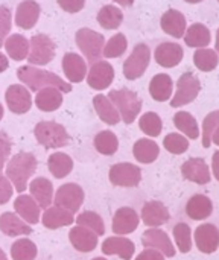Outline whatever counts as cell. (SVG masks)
<instances>
[{
  "label": "cell",
  "instance_id": "6da1fadb",
  "mask_svg": "<svg viewBox=\"0 0 219 260\" xmlns=\"http://www.w3.org/2000/svg\"><path fill=\"white\" fill-rule=\"evenodd\" d=\"M17 78L21 84H24L30 91H40L47 87H55L61 90L62 93L72 91V84L69 81H64L61 76H58L53 72L38 69L37 66H23L17 70Z\"/></svg>",
  "mask_w": 219,
  "mask_h": 260
},
{
  "label": "cell",
  "instance_id": "7a4b0ae2",
  "mask_svg": "<svg viewBox=\"0 0 219 260\" xmlns=\"http://www.w3.org/2000/svg\"><path fill=\"white\" fill-rule=\"evenodd\" d=\"M38 166L37 157L32 152H18L9 158L5 168V175L12 183L18 193H23L29 187V180L35 174Z\"/></svg>",
  "mask_w": 219,
  "mask_h": 260
},
{
  "label": "cell",
  "instance_id": "3957f363",
  "mask_svg": "<svg viewBox=\"0 0 219 260\" xmlns=\"http://www.w3.org/2000/svg\"><path fill=\"white\" fill-rule=\"evenodd\" d=\"M34 136L37 142L46 149H59L70 143V136L67 129L56 122L43 120L34 128Z\"/></svg>",
  "mask_w": 219,
  "mask_h": 260
},
{
  "label": "cell",
  "instance_id": "277c9868",
  "mask_svg": "<svg viewBox=\"0 0 219 260\" xmlns=\"http://www.w3.org/2000/svg\"><path fill=\"white\" fill-rule=\"evenodd\" d=\"M110 101L114 104V107L117 108L122 120L130 125L133 123L140 111H142V99L139 98V94L130 88H119V90H111L108 94Z\"/></svg>",
  "mask_w": 219,
  "mask_h": 260
},
{
  "label": "cell",
  "instance_id": "5b68a950",
  "mask_svg": "<svg viewBox=\"0 0 219 260\" xmlns=\"http://www.w3.org/2000/svg\"><path fill=\"white\" fill-rule=\"evenodd\" d=\"M76 46L79 47L81 53L88 59L91 64L98 62L104 56V47H105V37L90 27H81L75 34Z\"/></svg>",
  "mask_w": 219,
  "mask_h": 260
},
{
  "label": "cell",
  "instance_id": "8992f818",
  "mask_svg": "<svg viewBox=\"0 0 219 260\" xmlns=\"http://www.w3.org/2000/svg\"><path fill=\"white\" fill-rule=\"evenodd\" d=\"M200 91H201L200 78L192 72H186L178 78L177 85H175V93L169 104L172 108H180V107L189 105L198 98Z\"/></svg>",
  "mask_w": 219,
  "mask_h": 260
},
{
  "label": "cell",
  "instance_id": "52a82bcc",
  "mask_svg": "<svg viewBox=\"0 0 219 260\" xmlns=\"http://www.w3.org/2000/svg\"><path fill=\"white\" fill-rule=\"evenodd\" d=\"M151 62V50L145 43H139L131 50L130 56L123 62V76L128 81H136L142 78L149 67Z\"/></svg>",
  "mask_w": 219,
  "mask_h": 260
},
{
  "label": "cell",
  "instance_id": "ba28073f",
  "mask_svg": "<svg viewBox=\"0 0 219 260\" xmlns=\"http://www.w3.org/2000/svg\"><path fill=\"white\" fill-rule=\"evenodd\" d=\"M30 49H29V56L27 61L30 66H46L49 64L56 53V44L53 40L46 35V34H37L30 40Z\"/></svg>",
  "mask_w": 219,
  "mask_h": 260
},
{
  "label": "cell",
  "instance_id": "9c48e42d",
  "mask_svg": "<svg viewBox=\"0 0 219 260\" xmlns=\"http://www.w3.org/2000/svg\"><path fill=\"white\" fill-rule=\"evenodd\" d=\"M108 180L116 187H136L142 181V171L133 163H116L110 168Z\"/></svg>",
  "mask_w": 219,
  "mask_h": 260
},
{
  "label": "cell",
  "instance_id": "30bf717a",
  "mask_svg": "<svg viewBox=\"0 0 219 260\" xmlns=\"http://www.w3.org/2000/svg\"><path fill=\"white\" fill-rule=\"evenodd\" d=\"M84 200H85V193H84V190H82V187L79 184L66 183L56 190L55 198H53V204L56 207L66 209V210H69V212H72L75 215L76 212H79Z\"/></svg>",
  "mask_w": 219,
  "mask_h": 260
},
{
  "label": "cell",
  "instance_id": "8fae6325",
  "mask_svg": "<svg viewBox=\"0 0 219 260\" xmlns=\"http://www.w3.org/2000/svg\"><path fill=\"white\" fill-rule=\"evenodd\" d=\"M114 81V67L105 61L101 59L98 62H93L88 73H87V84L90 88L102 91L107 90Z\"/></svg>",
  "mask_w": 219,
  "mask_h": 260
},
{
  "label": "cell",
  "instance_id": "7c38bea8",
  "mask_svg": "<svg viewBox=\"0 0 219 260\" xmlns=\"http://www.w3.org/2000/svg\"><path fill=\"white\" fill-rule=\"evenodd\" d=\"M5 101L11 113L14 114H24L32 107V96L30 90L21 84H12L8 87L5 93Z\"/></svg>",
  "mask_w": 219,
  "mask_h": 260
},
{
  "label": "cell",
  "instance_id": "4fadbf2b",
  "mask_svg": "<svg viewBox=\"0 0 219 260\" xmlns=\"http://www.w3.org/2000/svg\"><path fill=\"white\" fill-rule=\"evenodd\" d=\"M183 58H184V50L178 43L163 41L154 50V59L163 69H174L180 66Z\"/></svg>",
  "mask_w": 219,
  "mask_h": 260
},
{
  "label": "cell",
  "instance_id": "5bb4252c",
  "mask_svg": "<svg viewBox=\"0 0 219 260\" xmlns=\"http://www.w3.org/2000/svg\"><path fill=\"white\" fill-rule=\"evenodd\" d=\"M181 175L184 180L192 181L200 186L209 184L212 180L210 169H209L206 160L200 158V157H192V158L186 160L181 166Z\"/></svg>",
  "mask_w": 219,
  "mask_h": 260
},
{
  "label": "cell",
  "instance_id": "9a60e30c",
  "mask_svg": "<svg viewBox=\"0 0 219 260\" xmlns=\"http://www.w3.org/2000/svg\"><path fill=\"white\" fill-rule=\"evenodd\" d=\"M142 245L145 248L159 250L166 257H174L175 253H177V250H175L171 238L168 236V233L160 230V229H149V230H146L142 235Z\"/></svg>",
  "mask_w": 219,
  "mask_h": 260
},
{
  "label": "cell",
  "instance_id": "2e32d148",
  "mask_svg": "<svg viewBox=\"0 0 219 260\" xmlns=\"http://www.w3.org/2000/svg\"><path fill=\"white\" fill-rule=\"evenodd\" d=\"M140 224V216L131 207H120L113 216V233L117 236H125L134 233Z\"/></svg>",
  "mask_w": 219,
  "mask_h": 260
},
{
  "label": "cell",
  "instance_id": "e0dca14e",
  "mask_svg": "<svg viewBox=\"0 0 219 260\" xmlns=\"http://www.w3.org/2000/svg\"><path fill=\"white\" fill-rule=\"evenodd\" d=\"M140 219L143 221L145 225L151 229H159L171 219V213L162 201L152 200L143 204Z\"/></svg>",
  "mask_w": 219,
  "mask_h": 260
},
{
  "label": "cell",
  "instance_id": "ac0fdd59",
  "mask_svg": "<svg viewBox=\"0 0 219 260\" xmlns=\"http://www.w3.org/2000/svg\"><path fill=\"white\" fill-rule=\"evenodd\" d=\"M62 72L70 84H78L87 78L88 69L85 59L79 53L67 52L62 56Z\"/></svg>",
  "mask_w": 219,
  "mask_h": 260
},
{
  "label": "cell",
  "instance_id": "d6986e66",
  "mask_svg": "<svg viewBox=\"0 0 219 260\" xmlns=\"http://www.w3.org/2000/svg\"><path fill=\"white\" fill-rule=\"evenodd\" d=\"M195 245L204 254H212L219 248V229L213 224H201L195 230Z\"/></svg>",
  "mask_w": 219,
  "mask_h": 260
},
{
  "label": "cell",
  "instance_id": "ffe728a7",
  "mask_svg": "<svg viewBox=\"0 0 219 260\" xmlns=\"http://www.w3.org/2000/svg\"><path fill=\"white\" fill-rule=\"evenodd\" d=\"M160 27L172 38H183L187 29V20L178 9H168L160 18Z\"/></svg>",
  "mask_w": 219,
  "mask_h": 260
},
{
  "label": "cell",
  "instance_id": "44dd1931",
  "mask_svg": "<svg viewBox=\"0 0 219 260\" xmlns=\"http://www.w3.org/2000/svg\"><path fill=\"white\" fill-rule=\"evenodd\" d=\"M105 256H119L122 260H131L136 251V245L131 239L123 236H111L101 245Z\"/></svg>",
  "mask_w": 219,
  "mask_h": 260
},
{
  "label": "cell",
  "instance_id": "7402d4cb",
  "mask_svg": "<svg viewBox=\"0 0 219 260\" xmlns=\"http://www.w3.org/2000/svg\"><path fill=\"white\" fill-rule=\"evenodd\" d=\"M98 239L99 236L95 232L82 225H75L69 232V241L72 247L79 253H91L98 247Z\"/></svg>",
  "mask_w": 219,
  "mask_h": 260
},
{
  "label": "cell",
  "instance_id": "603a6c76",
  "mask_svg": "<svg viewBox=\"0 0 219 260\" xmlns=\"http://www.w3.org/2000/svg\"><path fill=\"white\" fill-rule=\"evenodd\" d=\"M41 207L37 204V201L27 195V193H20L15 200H14V212L29 225L38 224V221L41 219Z\"/></svg>",
  "mask_w": 219,
  "mask_h": 260
},
{
  "label": "cell",
  "instance_id": "cb8c5ba5",
  "mask_svg": "<svg viewBox=\"0 0 219 260\" xmlns=\"http://www.w3.org/2000/svg\"><path fill=\"white\" fill-rule=\"evenodd\" d=\"M29 192H30L29 195L37 201V204L43 210L52 207L55 193H53V186L47 178L37 177L32 181H29Z\"/></svg>",
  "mask_w": 219,
  "mask_h": 260
},
{
  "label": "cell",
  "instance_id": "d4e9b609",
  "mask_svg": "<svg viewBox=\"0 0 219 260\" xmlns=\"http://www.w3.org/2000/svg\"><path fill=\"white\" fill-rule=\"evenodd\" d=\"M0 232L9 238H18L30 235L32 227L24 222L15 212H5L0 215Z\"/></svg>",
  "mask_w": 219,
  "mask_h": 260
},
{
  "label": "cell",
  "instance_id": "484cf974",
  "mask_svg": "<svg viewBox=\"0 0 219 260\" xmlns=\"http://www.w3.org/2000/svg\"><path fill=\"white\" fill-rule=\"evenodd\" d=\"M40 12H41V8L35 0H23L15 9L14 21L20 29H24V30L32 29L40 18Z\"/></svg>",
  "mask_w": 219,
  "mask_h": 260
},
{
  "label": "cell",
  "instance_id": "4316f807",
  "mask_svg": "<svg viewBox=\"0 0 219 260\" xmlns=\"http://www.w3.org/2000/svg\"><path fill=\"white\" fill-rule=\"evenodd\" d=\"M149 94L157 102H168L174 96V81L168 73L154 75L149 82Z\"/></svg>",
  "mask_w": 219,
  "mask_h": 260
},
{
  "label": "cell",
  "instance_id": "83f0119b",
  "mask_svg": "<svg viewBox=\"0 0 219 260\" xmlns=\"http://www.w3.org/2000/svg\"><path fill=\"white\" fill-rule=\"evenodd\" d=\"M186 213L194 221H204L213 213V203L209 197L197 193L186 204Z\"/></svg>",
  "mask_w": 219,
  "mask_h": 260
},
{
  "label": "cell",
  "instance_id": "f1b7e54d",
  "mask_svg": "<svg viewBox=\"0 0 219 260\" xmlns=\"http://www.w3.org/2000/svg\"><path fill=\"white\" fill-rule=\"evenodd\" d=\"M73 221H75V218H73L72 212H69L66 209H61V207H56V206L46 209L43 216H41V224L49 230L69 227V225L73 224Z\"/></svg>",
  "mask_w": 219,
  "mask_h": 260
},
{
  "label": "cell",
  "instance_id": "f546056e",
  "mask_svg": "<svg viewBox=\"0 0 219 260\" xmlns=\"http://www.w3.org/2000/svg\"><path fill=\"white\" fill-rule=\"evenodd\" d=\"M183 38H184V43L187 47L203 49V47H209V44L212 43V32L206 24L194 23V24L187 26Z\"/></svg>",
  "mask_w": 219,
  "mask_h": 260
},
{
  "label": "cell",
  "instance_id": "4dcf8cb0",
  "mask_svg": "<svg viewBox=\"0 0 219 260\" xmlns=\"http://www.w3.org/2000/svg\"><path fill=\"white\" fill-rule=\"evenodd\" d=\"M62 91L55 88V87H47V88H43L40 91H37V96H35V105L38 110L44 111V113H52V111H56L62 102H64V98H62Z\"/></svg>",
  "mask_w": 219,
  "mask_h": 260
},
{
  "label": "cell",
  "instance_id": "1f68e13d",
  "mask_svg": "<svg viewBox=\"0 0 219 260\" xmlns=\"http://www.w3.org/2000/svg\"><path fill=\"white\" fill-rule=\"evenodd\" d=\"M93 107H95V111L99 116V119L107 125H117L122 120L117 108L110 101V98L105 94H96L93 98Z\"/></svg>",
  "mask_w": 219,
  "mask_h": 260
},
{
  "label": "cell",
  "instance_id": "d6a6232c",
  "mask_svg": "<svg viewBox=\"0 0 219 260\" xmlns=\"http://www.w3.org/2000/svg\"><path fill=\"white\" fill-rule=\"evenodd\" d=\"M133 155L139 163L151 165L154 163L160 155L159 145L151 139H139L133 146Z\"/></svg>",
  "mask_w": 219,
  "mask_h": 260
},
{
  "label": "cell",
  "instance_id": "836d02e7",
  "mask_svg": "<svg viewBox=\"0 0 219 260\" xmlns=\"http://www.w3.org/2000/svg\"><path fill=\"white\" fill-rule=\"evenodd\" d=\"M3 47L6 49V53L9 58H12L14 61H23V59H27L29 56L30 43L24 35L12 34L6 38Z\"/></svg>",
  "mask_w": 219,
  "mask_h": 260
},
{
  "label": "cell",
  "instance_id": "e575fe53",
  "mask_svg": "<svg viewBox=\"0 0 219 260\" xmlns=\"http://www.w3.org/2000/svg\"><path fill=\"white\" fill-rule=\"evenodd\" d=\"M47 169L55 178H66L73 171V160L66 152H53L47 158Z\"/></svg>",
  "mask_w": 219,
  "mask_h": 260
},
{
  "label": "cell",
  "instance_id": "d590c367",
  "mask_svg": "<svg viewBox=\"0 0 219 260\" xmlns=\"http://www.w3.org/2000/svg\"><path fill=\"white\" fill-rule=\"evenodd\" d=\"M96 20L101 24V27H104L107 30H114V29L120 27V24L123 21V12L116 5H104L98 11Z\"/></svg>",
  "mask_w": 219,
  "mask_h": 260
},
{
  "label": "cell",
  "instance_id": "8d00e7d4",
  "mask_svg": "<svg viewBox=\"0 0 219 260\" xmlns=\"http://www.w3.org/2000/svg\"><path fill=\"white\" fill-rule=\"evenodd\" d=\"M175 128L191 140H197L200 137V126L197 119L189 111H177L174 114Z\"/></svg>",
  "mask_w": 219,
  "mask_h": 260
},
{
  "label": "cell",
  "instance_id": "74e56055",
  "mask_svg": "<svg viewBox=\"0 0 219 260\" xmlns=\"http://www.w3.org/2000/svg\"><path fill=\"white\" fill-rule=\"evenodd\" d=\"M93 146L102 155H114L119 149V139L113 131L104 129L95 136Z\"/></svg>",
  "mask_w": 219,
  "mask_h": 260
},
{
  "label": "cell",
  "instance_id": "f35d334b",
  "mask_svg": "<svg viewBox=\"0 0 219 260\" xmlns=\"http://www.w3.org/2000/svg\"><path fill=\"white\" fill-rule=\"evenodd\" d=\"M194 64L200 72L209 73L213 72L219 64V55L215 49L203 47L194 52Z\"/></svg>",
  "mask_w": 219,
  "mask_h": 260
},
{
  "label": "cell",
  "instance_id": "ab89813d",
  "mask_svg": "<svg viewBox=\"0 0 219 260\" xmlns=\"http://www.w3.org/2000/svg\"><path fill=\"white\" fill-rule=\"evenodd\" d=\"M38 254V248L35 242L27 238H20L11 245V257L12 260H35Z\"/></svg>",
  "mask_w": 219,
  "mask_h": 260
},
{
  "label": "cell",
  "instance_id": "60d3db41",
  "mask_svg": "<svg viewBox=\"0 0 219 260\" xmlns=\"http://www.w3.org/2000/svg\"><path fill=\"white\" fill-rule=\"evenodd\" d=\"M139 128L148 137H159L162 134V129H163V120H162V117L157 113L148 111V113L140 116Z\"/></svg>",
  "mask_w": 219,
  "mask_h": 260
},
{
  "label": "cell",
  "instance_id": "b9f144b4",
  "mask_svg": "<svg viewBox=\"0 0 219 260\" xmlns=\"http://www.w3.org/2000/svg\"><path fill=\"white\" fill-rule=\"evenodd\" d=\"M76 224L78 225H82L91 232H95L98 236H104L105 235V224H104V219L101 218V215H98L96 212H91V210H87V212H82L81 215L76 216Z\"/></svg>",
  "mask_w": 219,
  "mask_h": 260
},
{
  "label": "cell",
  "instance_id": "7bdbcfd3",
  "mask_svg": "<svg viewBox=\"0 0 219 260\" xmlns=\"http://www.w3.org/2000/svg\"><path fill=\"white\" fill-rule=\"evenodd\" d=\"M128 49V40L123 34H116L113 35L104 47V56L107 59H114V58H120Z\"/></svg>",
  "mask_w": 219,
  "mask_h": 260
},
{
  "label": "cell",
  "instance_id": "ee69618b",
  "mask_svg": "<svg viewBox=\"0 0 219 260\" xmlns=\"http://www.w3.org/2000/svg\"><path fill=\"white\" fill-rule=\"evenodd\" d=\"M174 239L177 244V248L180 250V253L186 254L192 250V229L186 224V222H178L174 227Z\"/></svg>",
  "mask_w": 219,
  "mask_h": 260
},
{
  "label": "cell",
  "instance_id": "f6af8a7d",
  "mask_svg": "<svg viewBox=\"0 0 219 260\" xmlns=\"http://www.w3.org/2000/svg\"><path fill=\"white\" fill-rule=\"evenodd\" d=\"M163 146L174 155H181L189 149V139L180 133H171L163 139Z\"/></svg>",
  "mask_w": 219,
  "mask_h": 260
},
{
  "label": "cell",
  "instance_id": "bcb514c9",
  "mask_svg": "<svg viewBox=\"0 0 219 260\" xmlns=\"http://www.w3.org/2000/svg\"><path fill=\"white\" fill-rule=\"evenodd\" d=\"M201 128H203V131H201L203 146L207 149L212 145V136H213V133L219 128V110L209 113L204 117V122H203V126Z\"/></svg>",
  "mask_w": 219,
  "mask_h": 260
},
{
  "label": "cell",
  "instance_id": "7dc6e473",
  "mask_svg": "<svg viewBox=\"0 0 219 260\" xmlns=\"http://www.w3.org/2000/svg\"><path fill=\"white\" fill-rule=\"evenodd\" d=\"M11 26H12L11 9L6 5H0V47L5 46L6 38L11 35Z\"/></svg>",
  "mask_w": 219,
  "mask_h": 260
},
{
  "label": "cell",
  "instance_id": "c3c4849f",
  "mask_svg": "<svg viewBox=\"0 0 219 260\" xmlns=\"http://www.w3.org/2000/svg\"><path fill=\"white\" fill-rule=\"evenodd\" d=\"M11 149H12L11 137L5 131H0V172L6 168V163L9 161Z\"/></svg>",
  "mask_w": 219,
  "mask_h": 260
},
{
  "label": "cell",
  "instance_id": "681fc988",
  "mask_svg": "<svg viewBox=\"0 0 219 260\" xmlns=\"http://www.w3.org/2000/svg\"><path fill=\"white\" fill-rule=\"evenodd\" d=\"M14 186L12 183L9 181V178L0 172V206H5L9 203V200L12 198V193H14Z\"/></svg>",
  "mask_w": 219,
  "mask_h": 260
},
{
  "label": "cell",
  "instance_id": "f907efd6",
  "mask_svg": "<svg viewBox=\"0 0 219 260\" xmlns=\"http://www.w3.org/2000/svg\"><path fill=\"white\" fill-rule=\"evenodd\" d=\"M56 3L62 11L69 14H76L85 6V0H56Z\"/></svg>",
  "mask_w": 219,
  "mask_h": 260
},
{
  "label": "cell",
  "instance_id": "816d5d0a",
  "mask_svg": "<svg viewBox=\"0 0 219 260\" xmlns=\"http://www.w3.org/2000/svg\"><path fill=\"white\" fill-rule=\"evenodd\" d=\"M136 260H165V256L159 251V250H154V248H145Z\"/></svg>",
  "mask_w": 219,
  "mask_h": 260
},
{
  "label": "cell",
  "instance_id": "f5cc1de1",
  "mask_svg": "<svg viewBox=\"0 0 219 260\" xmlns=\"http://www.w3.org/2000/svg\"><path fill=\"white\" fill-rule=\"evenodd\" d=\"M212 171L215 178L219 181V151H216L212 157Z\"/></svg>",
  "mask_w": 219,
  "mask_h": 260
},
{
  "label": "cell",
  "instance_id": "db71d44e",
  "mask_svg": "<svg viewBox=\"0 0 219 260\" xmlns=\"http://www.w3.org/2000/svg\"><path fill=\"white\" fill-rule=\"evenodd\" d=\"M8 67H9L8 56H6L5 53H2V52H0V73H3Z\"/></svg>",
  "mask_w": 219,
  "mask_h": 260
},
{
  "label": "cell",
  "instance_id": "11a10c76",
  "mask_svg": "<svg viewBox=\"0 0 219 260\" xmlns=\"http://www.w3.org/2000/svg\"><path fill=\"white\" fill-rule=\"evenodd\" d=\"M113 2L120 5V6H131V5H134L136 0H113Z\"/></svg>",
  "mask_w": 219,
  "mask_h": 260
},
{
  "label": "cell",
  "instance_id": "9f6ffc18",
  "mask_svg": "<svg viewBox=\"0 0 219 260\" xmlns=\"http://www.w3.org/2000/svg\"><path fill=\"white\" fill-rule=\"evenodd\" d=\"M212 143H215L216 146H219V128L213 133V136H212Z\"/></svg>",
  "mask_w": 219,
  "mask_h": 260
},
{
  "label": "cell",
  "instance_id": "6f0895ef",
  "mask_svg": "<svg viewBox=\"0 0 219 260\" xmlns=\"http://www.w3.org/2000/svg\"><path fill=\"white\" fill-rule=\"evenodd\" d=\"M215 50L218 52L219 55V27L218 30H216V35H215Z\"/></svg>",
  "mask_w": 219,
  "mask_h": 260
},
{
  "label": "cell",
  "instance_id": "680465c9",
  "mask_svg": "<svg viewBox=\"0 0 219 260\" xmlns=\"http://www.w3.org/2000/svg\"><path fill=\"white\" fill-rule=\"evenodd\" d=\"M186 3H191V5H197V3H201V2H204V0H184Z\"/></svg>",
  "mask_w": 219,
  "mask_h": 260
},
{
  "label": "cell",
  "instance_id": "91938a15",
  "mask_svg": "<svg viewBox=\"0 0 219 260\" xmlns=\"http://www.w3.org/2000/svg\"><path fill=\"white\" fill-rule=\"evenodd\" d=\"M0 260H8V257H6V254H5V251L0 248Z\"/></svg>",
  "mask_w": 219,
  "mask_h": 260
},
{
  "label": "cell",
  "instance_id": "94428289",
  "mask_svg": "<svg viewBox=\"0 0 219 260\" xmlns=\"http://www.w3.org/2000/svg\"><path fill=\"white\" fill-rule=\"evenodd\" d=\"M3 113H5V111H3V105L0 104V120L3 119Z\"/></svg>",
  "mask_w": 219,
  "mask_h": 260
},
{
  "label": "cell",
  "instance_id": "6125c7cd",
  "mask_svg": "<svg viewBox=\"0 0 219 260\" xmlns=\"http://www.w3.org/2000/svg\"><path fill=\"white\" fill-rule=\"evenodd\" d=\"M91 260H107L105 257H95V259H91Z\"/></svg>",
  "mask_w": 219,
  "mask_h": 260
},
{
  "label": "cell",
  "instance_id": "be15d7a7",
  "mask_svg": "<svg viewBox=\"0 0 219 260\" xmlns=\"http://www.w3.org/2000/svg\"><path fill=\"white\" fill-rule=\"evenodd\" d=\"M218 3H219V0H218Z\"/></svg>",
  "mask_w": 219,
  "mask_h": 260
}]
</instances>
